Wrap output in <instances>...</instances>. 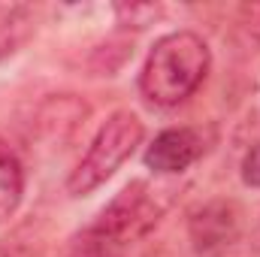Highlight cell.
Wrapping results in <instances>:
<instances>
[{
	"label": "cell",
	"instance_id": "6",
	"mask_svg": "<svg viewBox=\"0 0 260 257\" xmlns=\"http://www.w3.org/2000/svg\"><path fill=\"white\" fill-rule=\"evenodd\" d=\"M34 27V9L24 3H0V61L24 46Z\"/></svg>",
	"mask_w": 260,
	"mask_h": 257
},
{
	"label": "cell",
	"instance_id": "1",
	"mask_svg": "<svg viewBox=\"0 0 260 257\" xmlns=\"http://www.w3.org/2000/svg\"><path fill=\"white\" fill-rule=\"evenodd\" d=\"M209 67L212 52L206 40L194 30H173L148 52L139 73V91L154 106H179L203 85Z\"/></svg>",
	"mask_w": 260,
	"mask_h": 257
},
{
	"label": "cell",
	"instance_id": "4",
	"mask_svg": "<svg viewBox=\"0 0 260 257\" xmlns=\"http://www.w3.org/2000/svg\"><path fill=\"white\" fill-rule=\"evenodd\" d=\"M206 151V139L203 130L197 127H170L154 136V142L145 148L142 160L151 173L160 176H176L185 173L191 164H197Z\"/></svg>",
	"mask_w": 260,
	"mask_h": 257
},
{
	"label": "cell",
	"instance_id": "7",
	"mask_svg": "<svg viewBox=\"0 0 260 257\" xmlns=\"http://www.w3.org/2000/svg\"><path fill=\"white\" fill-rule=\"evenodd\" d=\"M24 194V170L15 151L0 139V224L18 209Z\"/></svg>",
	"mask_w": 260,
	"mask_h": 257
},
{
	"label": "cell",
	"instance_id": "2",
	"mask_svg": "<svg viewBox=\"0 0 260 257\" xmlns=\"http://www.w3.org/2000/svg\"><path fill=\"white\" fill-rule=\"evenodd\" d=\"M142 133H145L142 121L130 109L112 112L100 124L88 151L76 164V170L70 173V179H67L70 197H85V194L97 191L103 182H109L118 173V167L136 151V145L142 142Z\"/></svg>",
	"mask_w": 260,
	"mask_h": 257
},
{
	"label": "cell",
	"instance_id": "5",
	"mask_svg": "<svg viewBox=\"0 0 260 257\" xmlns=\"http://www.w3.org/2000/svg\"><path fill=\"white\" fill-rule=\"evenodd\" d=\"M233 227H236V218L230 215L227 203L203 206V212H197V218L191 221V233H194V242L200 248L224 245L233 236Z\"/></svg>",
	"mask_w": 260,
	"mask_h": 257
},
{
	"label": "cell",
	"instance_id": "3",
	"mask_svg": "<svg viewBox=\"0 0 260 257\" xmlns=\"http://www.w3.org/2000/svg\"><path fill=\"white\" fill-rule=\"evenodd\" d=\"M164 215L157 191L145 182H130L88 227V254L112 257L109 251L142 239Z\"/></svg>",
	"mask_w": 260,
	"mask_h": 257
},
{
	"label": "cell",
	"instance_id": "8",
	"mask_svg": "<svg viewBox=\"0 0 260 257\" xmlns=\"http://www.w3.org/2000/svg\"><path fill=\"white\" fill-rule=\"evenodd\" d=\"M242 182L248 188H260V139L245 151V157H242Z\"/></svg>",
	"mask_w": 260,
	"mask_h": 257
},
{
	"label": "cell",
	"instance_id": "9",
	"mask_svg": "<svg viewBox=\"0 0 260 257\" xmlns=\"http://www.w3.org/2000/svg\"><path fill=\"white\" fill-rule=\"evenodd\" d=\"M85 257H97V254H85Z\"/></svg>",
	"mask_w": 260,
	"mask_h": 257
}]
</instances>
